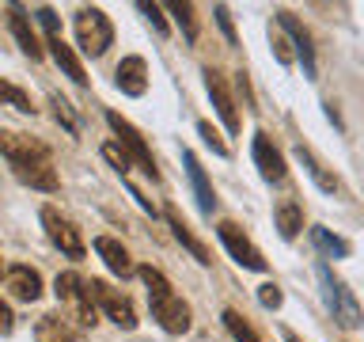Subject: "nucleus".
<instances>
[{
	"label": "nucleus",
	"instance_id": "nucleus-1",
	"mask_svg": "<svg viewBox=\"0 0 364 342\" xmlns=\"http://www.w3.org/2000/svg\"><path fill=\"white\" fill-rule=\"evenodd\" d=\"M0 156L11 164L19 182H27L31 190H46L53 194L61 182H57V171H53V160H50V148L42 141H31L23 133H0Z\"/></svg>",
	"mask_w": 364,
	"mask_h": 342
},
{
	"label": "nucleus",
	"instance_id": "nucleus-2",
	"mask_svg": "<svg viewBox=\"0 0 364 342\" xmlns=\"http://www.w3.org/2000/svg\"><path fill=\"white\" fill-rule=\"evenodd\" d=\"M136 274H141V281L148 285L152 319L167 331V335H186V331H190V304L171 289V281L164 278V270H156L152 262H144V266H136Z\"/></svg>",
	"mask_w": 364,
	"mask_h": 342
},
{
	"label": "nucleus",
	"instance_id": "nucleus-3",
	"mask_svg": "<svg viewBox=\"0 0 364 342\" xmlns=\"http://www.w3.org/2000/svg\"><path fill=\"white\" fill-rule=\"evenodd\" d=\"M53 293L61 304H68V312H73V319L80 327H95L99 312H95V301H91V293H87V278H80L76 270H65V274H57Z\"/></svg>",
	"mask_w": 364,
	"mask_h": 342
},
{
	"label": "nucleus",
	"instance_id": "nucleus-4",
	"mask_svg": "<svg viewBox=\"0 0 364 342\" xmlns=\"http://www.w3.org/2000/svg\"><path fill=\"white\" fill-rule=\"evenodd\" d=\"M318 281H323V293H326V304H330V312H334V319L341 327H360L364 323V312H360V304H357V296H353V289L341 278H334V270L330 266H318Z\"/></svg>",
	"mask_w": 364,
	"mask_h": 342
},
{
	"label": "nucleus",
	"instance_id": "nucleus-5",
	"mask_svg": "<svg viewBox=\"0 0 364 342\" xmlns=\"http://www.w3.org/2000/svg\"><path fill=\"white\" fill-rule=\"evenodd\" d=\"M38 23H42V31H46V46H50L53 61L65 68V76H73L76 84H87V73H84V65L76 61L73 46L65 42V34H61V23H57L53 8H38Z\"/></svg>",
	"mask_w": 364,
	"mask_h": 342
},
{
	"label": "nucleus",
	"instance_id": "nucleus-6",
	"mask_svg": "<svg viewBox=\"0 0 364 342\" xmlns=\"http://www.w3.org/2000/svg\"><path fill=\"white\" fill-rule=\"evenodd\" d=\"M76 38H80V50L87 57H102L107 46L114 42V27L99 8H80L76 11Z\"/></svg>",
	"mask_w": 364,
	"mask_h": 342
},
{
	"label": "nucleus",
	"instance_id": "nucleus-7",
	"mask_svg": "<svg viewBox=\"0 0 364 342\" xmlns=\"http://www.w3.org/2000/svg\"><path fill=\"white\" fill-rule=\"evenodd\" d=\"M107 122H110V130L118 133V145L125 148V156L129 160H136V164H141V171L148 179H159V171H156V156H152V148L144 145V137H141V130H136L133 122H125L118 110H107Z\"/></svg>",
	"mask_w": 364,
	"mask_h": 342
},
{
	"label": "nucleus",
	"instance_id": "nucleus-8",
	"mask_svg": "<svg viewBox=\"0 0 364 342\" xmlns=\"http://www.w3.org/2000/svg\"><path fill=\"white\" fill-rule=\"evenodd\" d=\"M87 293H91V301H95V308H102V312H107L118 327H125V331L136 327V308H133V301H129L125 293L114 289L110 281L91 278V281H87Z\"/></svg>",
	"mask_w": 364,
	"mask_h": 342
},
{
	"label": "nucleus",
	"instance_id": "nucleus-9",
	"mask_svg": "<svg viewBox=\"0 0 364 342\" xmlns=\"http://www.w3.org/2000/svg\"><path fill=\"white\" fill-rule=\"evenodd\" d=\"M42 224H46V236L53 239V247H61V255H68V259H84V255H87L80 228L68 221L61 209H53V205H42Z\"/></svg>",
	"mask_w": 364,
	"mask_h": 342
},
{
	"label": "nucleus",
	"instance_id": "nucleus-10",
	"mask_svg": "<svg viewBox=\"0 0 364 342\" xmlns=\"http://www.w3.org/2000/svg\"><path fill=\"white\" fill-rule=\"evenodd\" d=\"M216 236H220V244L228 247V255H232V259L239 262V266L258 270V274L269 266V262L262 259V251H258V247H255V244H250V239L243 236V228H239V224H232V221H220V224H216Z\"/></svg>",
	"mask_w": 364,
	"mask_h": 342
},
{
	"label": "nucleus",
	"instance_id": "nucleus-11",
	"mask_svg": "<svg viewBox=\"0 0 364 342\" xmlns=\"http://www.w3.org/2000/svg\"><path fill=\"white\" fill-rule=\"evenodd\" d=\"M277 27H281V31L292 38V46H296V57H300V65H304V76H307V80H315V76H318V61H315L311 31H307L304 23L292 16V11H277Z\"/></svg>",
	"mask_w": 364,
	"mask_h": 342
},
{
	"label": "nucleus",
	"instance_id": "nucleus-12",
	"mask_svg": "<svg viewBox=\"0 0 364 342\" xmlns=\"http://www.w3.org/2000/svg\"><path fill=\"white\" fill-rule=\"evenodd\" d=\"M250 156H255V167H258V175L266 179V182H281L284 179V156H281V148L273 145V137L266 133H255V141H250Z\"/></svg>",
	"mask_w": 364,
	"mask_h": 342
},
{
	"label": "nucleus",
	"instance_id": "nucleus-13",
	"mask_svg": "<svg viewBox=\"0 0 364 342\" xmlns=\"http://www.w3.org/2000/svg\"><path fill=\"white\" fill-rule=\"evenodd\" d=\"M34 342H84V327H80L73 316L50 312L34 323Z\"/></svg>",
	"mask_w": 364,
	"mask_h": 342
},
{
	"label": "nucleus",
	"instance_id": "nucleus-14",
	"mask_svg": "<svg viewBox=\"0 0 364 342\" xmlns=\"http://www.w3.org/2000/svg\"><path fill=\"white\" fill-rule=\"evenodd\" d=\"M205 88H209L213 107H216V114H220V122L228 125V133H239V110H235V99H232V91H228L224 76L216 73V68H205Z\"/></svg>",
	"mask_w": 364,
	"mask_h": 342
},
{
	"label": "nucleus",
	"instance_id": "nucleus-15",
	"mask_svg": "<svg viewBox=\"0 0 364 342\" xmlns=\"http://www.w3.org/2000/svg\"><path fill=\"white\" fill-rule=\"evenodd\" d=\"M4 285H8V293L16 296V301H38L42 296V274L34 270V266H23V262H16V266H8L4 274Z\"/></svg>",
	"mask_w": 364,
	"mask_h": 342
},
{
	"label": "nucleus",
	"instance_id": "nucleus-16",
	"mask_svg": "<svg viewBox=\"0 0 364 342\" xmlns=\"http://www.w3.org/2000/svg\"><path fill=\"white\" fill-rule=\"evenodd\" d=\"M164 217H167V228H171V232H175V239H178V244L186 247L190 255H193V259L201 262V266H209V262H213L209 247H205L201 239H198V236L190 232V224H186V221H182V217H178V209H175V205H167V209H164Z\"/></svg>",
	"mask_w": 364,
	"mask_h": 342
},
{
	"label": "nucleus",
	"instance_id": "nucleus-17",
	"mask_svg": "<svg viewBox=\"0 0 364 342\" xmlns=\"http://www.w3.org/2000/svg\"><path fill=\"white\" fill-rule=\"evenodd\" d=\"M114 84H118L125 95H144L148 91V65L144 57H125L118 65V73H114Z\"/></svg>",
	"mask_w": 364,
	"mask_h": 342
},
{
	"label": "nucleus",
	"instance_id": "nucleus-18",
	"mask_svg": "<svg viewBox=\"0 0 364 342\" xmlns=\"http://www.w3.org/2000/svg\"><path fill=\"white\" fill-rule=\"evenodd\" d=\"M296 160L304 164V171L311 175V182H315V187L323 190V194H338V190H341L338 175H334V171H326V164H323V160H318L307 145H296Z\"/></svg>",
	"mask_w": 364,
	"mask_h": 342
},
{
	"label": "nucleus",
	"instance_id": "nucleus-19",
	"mask_svg": "<svg viewBox=\"0 0 364 342\" xmlns=\"http://www.w3.org/2000/svg\"><path fill=\"white\" fill-rule=\"evenodd\" d=\"M182 164H186V175H190V187H193V194H198V205H201V213H205V217H213L216 194H213V187H209V175H205L201 160L193 156V152H182Z\"/></svg>",
	"mask_w": 364,
	"mask_h": 342
},
{
	"label": "nucleus",
	"instance_id": "nucleus-20",
	"mask_svg": "<svg viewBox=\"0 0 364 342\" xmlns=\"http://www.w3.org/2000/svg\"><path fill=\"white\" fill-rule=\"evenodd\" d=\"M8 16H11V34H16L19 50L27 53L31 61H38V57H42V46H38V34H34V27H31V16L23 11V4H11Z\"/></svg>",
	"mask_w": 364,
	"mask_h": 342
},
{
	"label": "nucleus",
	"instance_id": "nucleus-21",
	"mask_svg": "<svg viewBox=\"0 0 364 342\" xmlns=\"http://www.w3.org/2000/svg\"><path fill=\"white\" fill-rule=\"evenodd\" d=\"M95 251H99V259L110 266V274H118V278H129V274H136L129 251H125L114 236H99V239H95Z\"/></svg>",
	"mask_w": 364,
	"mask_h": 342
},
{
	"label": "nucleus",
	"instance_id": "nucleus-22",
	"mask_svg": "<svg viewBox=\"0 0 364 342\" xmlns=\"http://www.w3.org/2000/svg\"><path fill=\"white\" fill-rule=\"evenodd\" d=\"M273 221H277V232L281 239H296L304 228V209L296 198H281L277 205H273Z\"/></svg>",
	"mask_w": 364,
	"mask_h": 342
},
{
	"label": "nucleus",
	"instance_id": "nucleus-23",
	"mask_svg": "<svg viewBox=\"0 0 364 342\" xmlns=\"http://www.w3.org/2000/svg\"><path fill=\"white\" fill-rule=\"evenodd\" d=\"M311 244L323 251L326 259H349V251H353L349 239L334 236V232H330V228H323V224H315V228H311Z\"/></svg>",
	"mask_w": 364,
	"mask_h": 342
},
{
	"label": "nucleus",
	"instance_id": "nucleus-24",
	"mask_svg": "<svg viewBox=\"0 0 364 342\" xmlns=\"http://www.w3.org/2000/svg\"><path fill=\"white\" fill-rule=\"evenodd\" d=\"M220 319H224L228 335H232L235 342H262V338L255 335V331H250V323H247V319L235 312V308H224V316H220Z\"/></svg>",
	"mask_w": 364,
	"mask_h": 342
},
{
	"label": "nucleus",
	"instance_id": "nucleus-25",
	"mask_svg": "<svg viewBox=\"0 0 364 342\" xmlns=\"http://www.w3.org/2000/svg\"><path fill=\"white\" fill-rule=\"evenodd\" d=\"M0 103H8V107H16V110H23V114H34L38 107L31 103V95L23 88H16V84H8V80H0Z\"/></svg>",
	"mask_w": 364,
	"mask_h": 342
},
{
	"label": "nucleus",
	"instance_id": "nucleus-26",
	"mask_svg": "<svg viewBox=\"0 0 364 342\" xmlns=\"http://www.w3.org/2000/svg\"><path fill=\"white\" fill-rule=\"evenodd\" d=\"M171 11H175V19H178L182 34H186V42H198V19H193V4H171Z\"/></svg>",
	"mask_w": 364,
	"mask_h": 342
},
{
	"label": "nucleus",
	"instance_id": "nucleus-27",
	"mask_svg": "<svg viewBox=\"0 0 364 342\" xmlns=\"http://www.w3.org/2000/svg\"><path fill=\"white\" fill-rule=\"evenodd\" d=\"M102 156H107L110 164H114V171H118V175H125V171H129V164H133V160L125 156V148H122L118 141H107V145H102Z\"/></svg>",
	"mask_w": 364,
	"mask_h": 342
},
{
	"label": "nucleus",
	"instance_id": "nucleus-28",
	"mask_svg": "<svg viewBox=\"0 0 364 342\" xmlns=\"http://www.w3.org/2000/svg\"><path fill=\"white\" fill-rule=\"evenodd\" d=\"M50 107H53V114H57V122H65L68 133H80V125H76V118H73V107H68L61 95H50Z\"/></svg>",
	"mask_w": 364,
	"mask_h": 342
},
{
	"label": "nucleus",
	"instance_id": "nucleus-29",
	"mask_svg": "<svg viewBox=\"0 0 364 342\" xmlns=\"http://www.w3.org/2000/svg\"><path fill=\"white\" fill-rule=\"evenodd\" d=\"M198 133L205 137V145H209V148H213L216 156H228V145L220 141V133L213 130V122H198Z\"/></svg>",
	"mask_w": 364,
	"mask_h": 342
},
{
	"label": "nucleus",
	"instance_id": "nucleus-30",
	"mask_svg": "<svg viewBox=\"0 0 364 342\" xmlns=\"http://www.w3.org/2000/svg\"><path fill=\"white\" fill-rule=\"evenodd\" d=\"M216 27L224 31V38H228V46H239L235 23H232V16H228V8H224V4H216Z\"/></svg>",
	"mask_w": 364,
	"mask_h": 342
},
{
	"label": "nucleus",
	"instance_id": "nucleus-31",
	"mask_svg": "<svg viewBox=\"0 0 364 342\" xmlns=\"http://www.w3.org/2000/svg\"><path fill=\"white\" fill-rule=\"evenodd\" d=\"M258 301H262V308H269V312H273V308H281L284 296H281V289L273 281H266V285H258Z\"/></svg>",
	"mask_w": 364,
	"mask_h": 342
},
{
	"label": "nucleus",
	"instance_id": "nucleus-32",
	"mask_svg": "<svg viewBox=\"0 0 364 342\" xmlns=\"http://www.w3.org/2000/svg\"><path fill=\"white\" fill-rule=\"evenodd\" d=\"M136 8H141L144 16L152 19V27H156V31H159V34H164V38H167V19L159 16V4H148V0H141V4H136Z\"/></svg>",
	"mask_w": 364,
	"mask_h": 342
},
{
	"label": "nucleus",
	"instance_id": "nucleus-33",
	"mask_svg": "<svg viewBox=\"0 0 364 342\" xmlns=\"http://www.w3.org/2000/svg\"><path fill=\"white\" fill-rule=\"evenodd\" d=\"M273 53H277L281 65H292V50H289V38H284V34H273Z\"/></svg>",
	"mask_w": 364,
	"mask_h": 342
},
{
	"label": "nucleus",
	"instance_id": "nucleus-34",
	"mask_svg": "<svg viewBox=\"0 0 364 342\" xmlns=\"http://www.w3.org/2000/svg\"><path fill=\"white\" fill-rule=\"evenodd\" d=\"M11 327H16V316H11V308L0 301V335H11Z\"/></svg>",
	"mask_w": 364,
	"mask_h": 342
},
{
	"label": "nucleus",
	"instance_id": "nucleus-35",
	"mask_svg": "<svg viewBox=\"0 0 364 342\" xmlns=\"http://www.w3.org/2000/svg\"><path fill=\"white\" fill-rule=\"evenodd\" d=\"M323 107H326V118H330V122H334L338 130H341V114H338V107H334V103H323Z\"/></svg>",
	"mask_w": 364,
	"mask_h": 342
},
{
	"label": "nucleus",
	"instance_id": "nucleus-36",
	"mask_svg": "<svg viewBox=\"0 0 364 342\" xmlns=\"http://www.w3.org/2000/svg\"><path fill=\"white\" fill-rule=\"evenodd\" d=\"M284 342H300V338H296V335H292V331H284Z\"/></svg>",
	"mask_w": 364,
	"mask_h": 342
}]
</instances>
